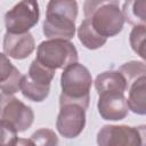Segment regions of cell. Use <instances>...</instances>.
Returning a JSON list of instances; mask_svg holds the SVG:
<instances>
[{"label": "cell", "mask_w": 146, "mask_h": 146, "mask_svg": "<svg viewBox=\"0 0 146 146\" xmlns=\"http://www.w3.org/2000/svg\"><path fill=\"white\" fill-rule=\"evenodd\" d=\"M76 0H49L42 32L48 39L71 40L75 34Z\"/></svg>", "instance_id": "1"}, {"label": "cell", "mask_w": 146, "mask_h": 146, "mask_svg": "<svg viewBox=\"0 0 146 146\" xmlns=\"http://www.w3.org/2000/svg\"><path fill=\"white\" fill-rule=\"evenodd\" d=\"M97 144L100 146H141V140L137 127L107 124L98 131Z\"/></svg>", "instance_id": "8"}, {"label": "cell", "mask_w": 146, "mask_h": 146, "mask_svg": "<svg viewBox=\"0 0 146 146\" xmlns=\"http://www.w3.org/2000/svg\"><path fill=\"white\" fill-rule=\"evenodd\" d=\"M97 108L102 119L107 121L123 120L129 113L124 92L120 91H105L98 94Z\"/></svg>", "instance_id": "9"}, {"label": "cell", "mask_w": 146, "mask_h": 146, "mask_svg": "<svg viewBox=\"0 0 146 146\" xmlns=\"http://www.w3.org/2000/svg\"><path fill=\"white\" fill-rule=\"evenodd\" d=\"M122 14L129 24L146 26V0H124Z\"/></svg>", "instance_id": "15"}, {"label": "cell", "mask_w": 146, "mask_h": 146, "mask_svg": "<svg viewBox=\"0 0 146 146\" xmlns=\"http://www.w3.org/2000/svg\"><path fill=\"white\" fill-rule=\"evenodd\" d=\"M78 38L80 42L90 50H95L103 47L107 41V38L100 35L92 27L90 21L87 18H84L78 27Z\"/></svg>", "instance_id": "14"}, {"label": "cell", "mask_w": 146, "mask_h": 146, "mask_svg": "<svg viewBox=\"0 0 146 146\" xmlns=\"http://www.w3.org/2000/svg\"><path fill=\"white\" fill-rule=\"evenodd\" d=\"M23 75L16 68L10 60L7 58V55L1 54V95H14L21 90Z\"/></svg>", "instance_id": "12"}, {"label": "cell", "mask_w": 146, "mask_h": 146, "mask_svg": "<svg viewBox=\"0 0 146 146\" xmlns=\"http://www.w3.org/2000/svg\"><path fill=\"white\" fill-rule=\"evenodd\" d=\"M95 88L98 94L105 91H127V80L123 74L117 71H106L97 75Z\"/></svg>", "instance_id": "13"}, {"label": "cell", "mask_w": 146, "mask_h": 146, "mask_svg": "<svg viewBox=\"0 0 146 146\" xmlns=\"http://www.w3.org/2000/svg\"><path fill=\"white\" fill-rule=\"evenodd\" d=\"M84 17L103 36L111 38L119 34L124 25V17L117 0H86Z\"/></svg>", "instance_id": "2"}, {"label": "cell", "mask_w": 146, "mask_h": 146, "mask_svg": "<svg viewBox=\"0 0 146 146\" xmlns=\"http://www.w3.org/2000/svg\"><path fill=\"white\" fill-rule=\"evenodd\" d=\"M40 17L39 3L36 0H21L5 14L7 32L25 33L29 32Z\"/></svg>", "instance_id": "5"}, {"label": "cell", "mask_w": 146, "mask_h": 146, "mask_svg": "<svg viewBox=\"0 0 146 146\" xmlns=\"http://www.w3.org/2000/svg\"><path fill=\"white\" fill-rule=\"evenodd\" d=\"M27 75L33 81H35L38 83L50 86V83L55 76V70H51V68L42 65L39 60L34 59L30 65Z\"/></svg>", "instance_id": "18"}, {"label": "cell", "mask_w": 146, "mask_h": 146, "mask_svg": "<svg viewBox=\"0 0 146 146\" xmlns=\"http://www.w3.org/2000/svg\"><path fill=\"white\" fill-rule=\"evenodd\" d=\"M31 141L33 145H57L58 144V138L56 133L52 130L49 129H39L36 130L32 136H31Z\"/></svg>", "instance_id": "20"}, {"label": "cell", "mask_w": 146, "mask_h": 146, "mask_svg": "<svg viewBox=\"0 0 146 146\" xmlns=\"http://www.w3.org/2000/svg\"><path fill=\"white\" fill-rule=\"evenodd\" d=\"M119 71L123 74V76L125 78L127 83H128L132 79H135L141 74H146V64H144L141 62H137V60H131V62L123 64L119 68Z\"/></svg>", "instance_id": "19"}, {"label": "cell", "mask_w": 146, "mask_h": 146, "mask_svg": "<svg viewBox=\"0 0 146 146\" xmlns=\"http://www.w3.org/2000/svg\"><path fill=\"white\" fill-rule=\"evenodd\" d=\"M21 91L25 98L35 103H41L48 97L50 91V86L38 83L33 81L29 75H23L21 83Z\"/></svg>", "instance_id": "16"}, {"label": "cell", "mask_w": 146, "mask_h": 146, "mask_svg": "<svg viewBox=\"0 0 146 146\" xmlns=\"http://www.w3.org/2000/svg\"><path fill=\"white\" fill-rule=\"evenodd\" d=\"M1 121L17 132L26 131L34 121L32 108L13 95H1Z\"/></svg>", "instance_id": "7"}, {"label": "cell", "mask_w": 146, "mask_h": 146, "mask_svg": "<svg viewBox=\"0 0 146 146\" xmlns=\"http://www.w3.org/2000/svg\"><path fill=\"white\" fill-rule=\"evenodd\" d=\"M128 106L138 115H146V74H141L127 83Z\"/></svg>", "instance_id": "11"}, {"label": "cell", "mask_w": 146, "mask_h": 146, "mask_svg": "<svg viewBox=\"0 0 146 146\" xmlns=\"http://www.w3.org/2000/svg\"><path fill=\"white\" fill-rule=\"evenodd\" d=\"M3 52L14 59L27 58L35 49V41L30 32H6L3 36Z\"/></svg>", "instance_id": "10"}, {"label": "cell", "mask_w": 146, "mask_h": 146, "mask_svg": "<svg viewBox=\"0 0 146 146\" xmlns=\"http://www.w3.org/2000/svg\"><path fill=\"white\" fill-rule=\"evenodd\" d=\"M137 128H138V130H139L140 140H141V146H146V124L138 125Z\"/></svg>", "instance_id": "21"}, {"label": "cell", "mask_w": 146, "mask_h": 146, "mask_svg": "<svg viewBox=\"0 0 146 146\" xmlns=\"http://www.w3.org/2000/svg\"><path fill=\"white\" fill-rule=\"evenodd\" d=\"M86 125V108L74 102L59 103L56 128L60 136L67 139L78 137Z\"/></svg>", "instance_id": "6"}, {"label": "cell", "mask_w": 146, "mask_h": 146, "mask_svg": "<svg viewBox=\"0 0 146 146\" xmlns=\"http://www.w3.org/2000/svg\"><path fill=\"white\" fill-rule=\"evenodd\" d=\"M78 50L70 40L49 39L42 41L36 49L35 59L42 65L51 68H65L70 64L78 62Z\"/></svg>", "instance_id": "4"}, {"label": "cell", "mask_w": 146, "mask_h": 146, "mask_svg": "<svg viewBox=\"0 0 146 146\" xmlns=\"http://www.w3.org/2000/svg\"><path fill=\"white\" fill-rule=\"evenodd\" d=\"M131 49L146 62V26L137 25L129 34Z\"/></svg>", "instance_id": "17"}, {"label": "cell", "mask_w": 146, "mask_h": 146, "mask_svg": "<svg viewBox=\"0 0 146 146\" xmlns=\"http://www.w3.org/2000/svg\"><path fill=\"white\" fill-rule=\"evenodd\" d=\"M91 84V73L86 66L78 62L70 64L63 70L60 75L62 94L59 96V103L74 102L87 110L90 102L89 92Z\"/></svg>", "instance_id": "3"}]
</instances>
